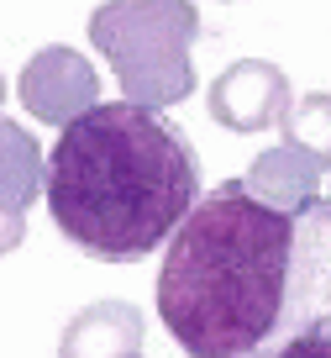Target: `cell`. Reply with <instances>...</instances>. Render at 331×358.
Returning <instances> with one entry per match:
<instances>
[{
    "instance_id": "6da1fadb",
    "label": "cell",
    "mask_w": 331,
    "mask_h": 358,
    "mask_svg": "<svg viewBox=\"0 0 331 358\" xmlns=\"http://www.w3.org/2000/svg\"><path fill=\"white\" fill-rule=\"evenodd\" d=\"M331 306V206H274L221 179L174 232L158 316L189 358H279Z\"/></svg>"
},
{
    "instance_id": "7a4b0ae2",
    "label": "cell",
    "mask_w": 331,
    "mask_h": 358,
    "mask_svg": "<svg viewBox=\"0 0 331 358\" xmlns=\"http://www.w3.org/2000/svg\"><path fill=\"white\" fill-rule=\"evenodd\" d=\"M53 227L95 264H137L200 206V158L163 111L110 101L58 132L47 153Z\"/></svg>"
},
{
    "instance_id": "3957f363",
    "label": "cell",
    "mask_w": 331,
    "mask_h": 358,
    "mask_svg": "<svg viewBox=\"0 0 331 358\" xmlns=\"http://www.w3.org/2000/svg\"><path fill=\"white\" fill-rule=\"evenodd\" d=\"M195 37V0H105L89 16L95 53L122 79L126 101L147 111H168L195 95V64H189Z\"/></svg>"
},
{
    "instance_id": "277c9868",
    "label": "cell",
    "mask_w": 331,
    "mask_h": 358,
    "mask_svg": "<svg viewBox=\"0 0 331 358\" xmlns=\"http://www.w3.org/2000/svg\"><path fill=\"white\" fill-rule=\"evenodd\" d=\"M205 111L226 132H263V127H284V116L295 111V90H289V74L279 64L237 58L226 74H216Z\"/></svg>"
},
{
    "instance_id": "5b68a950",
    "label": "cell",
    "mask_w": 331,
    "mask_h": 358,
    "mask_svg": "<svg viewBox=\"0 0 331 358\" xmlns=\"http://www.w3.org/2000/svg\"><path fill=\"white\" fill-rule=\"evenodd\" d=\"M16 90H22L27 116H37L47 127H68L100 106V74L74 48H43V53H32Z\"/></svg>"
},
{
    "instance_id": "8992f818",
    "label": "cell",
    "mask_w": 331,
    "mask_h": 358,
    "mask_svg": "<svg viewBox=\"0 0 331 358\" xmlns=\"http://www.w3.org/2000/svg\"><path fill=\"white\" fill-rule=\"evenodd\" d=\"M147 337V316L132 301H95L68 316L58 337V358H137Z\"/></svg>"
},
{
    "instance_id": "52a82bcc",
    "label": "cell",
    "mask_w": 331,
    "mask_h": 358,
    "mask_svg": "<svg viewBox=\"0 0 331 358\" xmlns=\"http://www.w3.org/2000/svg\"><path fill=\"white\" fill-rule=\"evenodd\" d=\"M242 179L253 195H263L274 206H316L331 190V158H316L295 143H279L268 153H258Z\"/></svg>"
},
{
    "instance_id": "ba28073f",
    "label": "cell",
    "mask_w": 331,
    "mask_h": 358,
    "mask_svg": "<svg viewBox=\"0 0 331 358\" xmlns=\"http://www.w3.org/2000/svg\"><path fill=\"white\" fill-rule=\"evenodd\" d=\"M47 190V158L22 122L0 116V211H22Z\"/></svg>"
},
{
    "instance_id": "9c48e42d",
    "label": "cell",
    "mask_w": 331,
    "mask_h": 358,
    "mask_svg": "<svg viewBox=\"0 0 331 358\" xmlns=\"http://www.w3.org/2000/svg\"><path fill=\"white\" fill-rule=\"evenodd\" d=\"M284 143L305 148V153H316V158H331V95L326 90L295 101V111L284 116Z\"/></svg>"
},
{
    "instance_id": "30bf717a",
    "label": "cell",
    "mask_w": 331,
    "mask_h": 358,
    "mask_svg": "<svg viewBox=\"0 0 331 358\" xmlns=\"http://www.w3.org/2000/svg\"><path fill=\"white\" fill-rule=\"evenodd\" d=\"M279 358H331V311L321 322H310L289 348H279Z\"/></svg>"
},
{
    "instance_id": "8fae6325",
    "label": "cell",
    "mask_w": 331,
    "mask_h": 358,
    "mask_svg": "<svg viewBox=\"0 0 331 358\" xmlns=\"http://www.w3.org/2000/svg\"><path fill=\"white\" fill-rule=\"evenodd\" d=\"M22 243H27V216L22 211H0V258L16 253Z\"/></svg>"
},
{
    "instance_id": "7c38bea8",
    "label": "cell",
    "mask_w": 331,
    "mask_h": 358,
    "mask_svg": "<svg viewBox=\"0 0 331 358\" xmlns=\"http://www.w3.org/2000/svg\"><path fill=\"white\" fill-rule=\"evenodd\" d=\"M0 106H6V79H0Z\"/></svg>"
},
{
    "instance_id": "4fadbf2b",
    "label": "cell",
    "mask_w": 331,
    "mask_h": 358,
    "mask_svg": "<svg viewBox=\"0 0 331 358\" xmlns=\"http://www.w3.org/2000/svg\"><path fill=\"white\" fill-rule=\"evenodd\" d=\"M326 206H331V190H326Z\"/></svg>"
}]
</instances>
